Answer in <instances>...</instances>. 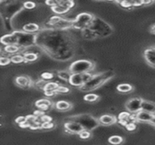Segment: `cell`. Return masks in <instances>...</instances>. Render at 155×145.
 I'll return each mask as SVG.
<instances>
[{"instance_id":"cell-36","label":"cell","mask_w":155,"mask_h":145,"mask_svg":"<svg viewBox=\"0 0 155 145\" xmlns=\"http://www.w3.org/2000/svg\"><path fill=\"white\" fill-rule=\"evenodd\" d=\"M38 120H39V122L42 124V123H51L53 119H52L50 116H47V115H45V114H44V115H42Z\"/></svg>"},{"instance_id":"cell-14","label":"cell","mask_w":155,"mask_h":145,"mask_svg":"<svg viewBox=\"0 0 155 145\" xmlns=\"http://www.w3.org/2000/svg\"><path fill=\"white\" fill-rule=\"evenodd\" d=\"M54 107L60 112H66L73 108V104L67 101H58L54 104Z\"/></svg>"},{"instance_id":"cell-42","label":"cell","mask_w":155,"mask_h":145,"mask_svg":"<svg viewBox=\"0 0 155 145\" xmlns=\"http://www.w3.org/2000/svg\"><path fill=\"white\" fill-rule=\"evenodd\" d=\"M45 96H47V97H51V96L55 95L56 94H55L54 92H45Z\"/></svg>"},{"instance_id":"cell-37","label":"cell","mask_w":155,"mask_h":145,"mask_svg":"<svg viewBox=\"0 0 155 145\" xmlns=\"http://www.w3.org/2000/svg\"><path fill=\"white\" fill-rule=\"evenodd\" d=\"M35 6H36V5L34 2H29L28 1V2H25L24 3V7L26 8V9H29V10L35 8Z\"/></svg>"},{"instance_id":"cell-31","label":"cell","mask_w":155,"mask_h":145,"mask_svg":"<svg viewBox=\"0 0 155 145\" xmlns=\"http://www.w3.org/2000/svg\"><path fill=\"white\" fill-rule=\"evenodd\" d=\"M78 135H79V137H80L82 140H87V139H89V138L92 136V133H91V132H89V131L84 130V131H82Z\"/></svg>"},{"instance_id":"cell-38","label":"cell","mask_w":155,"mask_h":145,"mask_svg":"<svg viewBox=\"0 0 155 145\" xmlns=\"http://www.w3.org/2000/svg\"><path fill=\"white\" fill-rule=\"evenodd\" d=\"M53 127H54V124H52V122L41 124V129H52Z\"/></svg>"},{"instance_id":"cell-25","label":"cell","mask_w":155,"mask_h":145,"mask_svg":"<svg viewBox=\"0 0 155 145\" xmlns=\"http://www.w3.org/2000/svg\"><path fill=\"white\" fill-rule=\"evenodd\" d=\"M58 5L65 7L66 9L70 10L72 7H74V1H71V0H66V1H58Z\"/></svg>"},{"instance_id":"cell-34","label":"cell","mask_w":155,"mask_h":145,"mask_svg":"<svg viewBox=\"0 0 155 145\" xmlns=\"http://www.w3.org/2000/svg\"><path fill=\"white\" fill-rule=\"evenodd\" d=\"M70 92V90H69V88H67V87H65V86H61V85H59V87L55 90V94H65V93H69Z\"/></svg>"},{"instance_id":"cell-29","label":"cell","mask_w":155,"mask_h":145,"mask_svg":"<svg viewBox=\"0 0 155 145\" xmlns=\"http://www.w3.org/2000/svg\"><path fill=\"white\" fill-rule=\"evenodd\" d=\"M70 75H71V74L69 73L68 70H67V71H60V72L58 73V76H59L62 80H64V81H66V82H68V80H69V78H70Z\"/></svg>"},{"instance_id":"cell-35","label":"cell","mask_w":155,"mask_h":145,"mask_svg":"<svg viewBox=\"0 0 155 145\" xmlns=\"http://www.w3.org/2000/svg\"><path fill=\"white\" fill-rule=\"evenodd\" d=\"M54 77V74H52V73H43L42 74H41V78H42V80H51L52 78Z\"/></svg>"},{"instance_id":"cell-41","label":"cell","mask_w":155,"mask_h":145,"mask_svg":"<svg viewBox=\"0 0 155 145\" xmlns=\"http://www.w3.org/2000/svg\"><path fill=\"white\" fill-rule=\"evenodd\" d=\"M15 124H17L19 125L20 124H22V123L25 122V116H18V117L15 120Z\"/></svg>"},{"instance_id":"cell-28","label":"cell","mask_w":155,"mask_h":145,"mask_svg":"<svg viewBox=\"0 0 155 145\" xmlns=\"http://www.w3.org/2000/svg\"><path fill=\"white\" fill-rule=\"evenodd\" d=\"M37 119H38L37 116H35V114H29V115H27V116L25 117V121L29 124V128H30V126H31Z\"/></svg>"},{"instance_id":"cell-32","label":"cell","mask_w":155,"mask_h":145,"mask_svg":"<svg viewBox=\"0 0 155 145\" xmlns=\"http://www.w3.org/2000/svg\"><path fill=\"white\" fill-rule=\"evenodd\" d=\"M10 63H11L10 57H7V56H0V66L8 65Z\"/></svg>"},{"instance_id":"cell-17","label":"cell","mask_w":155,"mask_h":145,"mask_svg":"<svg viewBox=\"0 0 155 145\" xmlns=\"http://www.w3.org/2000/svg\"><path fill=\"white\" fill-rule=\"evenodd\" d=\"M23 31L25 32L26 34H33V33H36L39 31L40 27L37 24L35 23H28L25 25H23L22 27Z\"/></svg>"},{"instance_id":"cell-12","label":"cell","mask_w":155,"mask_h":145,"mask_svg":"<svg viewBox=\"0 0 155 145\" xmlns=\"http://www.w3.org/2000/svg\"><path fill=\"white\" fill-rule=\"evenodd\" d=\"M0 43L5 45H17V36L15 33L13 34H7L0 37Z\"/></svg>"},{"instance_id":"cell-2","label":"cell","mask_w":155,"mask_h":145,"mask_svg":"<svg viewBox=\"0 0 155 145\" xmlns=\"http://www.w3.org/2000/svg\"><path fill=\"white\" fill-rule=\"evenodd\" d=\"M69 120L70 121H74V122L78 123L83 127L84 130L89 131V132L96 129L100 125L97 119H95L94 116H92L90 114H87L72 116Z\"/></svg>"},{"instance_id":"cell-21","label":"cell","mask_w":155,"mask_h":145,"mask_svg":"<svg viewBox=\"0 0 155 145\" xmlns=\"http://www.w3.org/2000/svg\"><path fill=\"white\" fill-rule=\"evenodd\" d=\"M23 58H24V62H27V63H30V62H35L38 59V55L35 53H25L24 55H23Z\"/></svg>"},{"instance_id":"cell-44","label":"cell","mask_w":155,"mask_h":145,"mask_svg":"<svg viewBox=\"0 0 155 145\" xmlns=\"http://www.w3.org/2000/svg\"><path fill=\"white\" fill-rule=\"evenodd\" d=\"M119 123H120L123 126H126V125L129 124V122H128V121H119Z\"/></svg>"},{"instance_id":"cell-45","label":"cell","mask_w":155,"mask_h":145,"mask_svg":"<svg viewBox=\"0 0 155 145\" xmlns=\"http://www.w3.org/2000/svg\"><path fill=\"white\" fill-rule=\"evenodd\" d=\"M154 28H155V25L154 24H153V25H152V27H151V33H152L153 35H155Z\"/></svg>"},{"instance_id":"cell-11","label":"cell","mask_w":155,"mask_h":145,"mask_svg":"<svg viewBox=\"0 0 155 145\" xmlns=\"http://www.w3.org/2000/svg\"><path fill=\"white\" fill-rule=\"evenodd\" d=\"M15 84L20 88H29L32 86V80L26 75H19L15 78Z\"/></svg>"},{"instance_id":"cell-4","label":"cell","mask_w":155,"mask_h":145,"mask_svg":"<svg viewBox=\"0 0 155 145\" xmlns=\"http://www.w3.org/2000/svg\"><path fill=\"white\" fill-rule=\"evenodd\" d=\"M94 19V15L90 13H80L73 22V28L75 29H87L92 25Z\"/></svg>"},{"instance_id":"cell-15","label":"cell","mask_w":155,"mask_h":145,"mask_svg":"<svg viewBox=\"0 0 155 145\" xmlns=\"http://www.w3.org/2000/svg\"><path fill=\"white\" fill-rule=\"evenodd\" d=\"M141 111H144L150 114H154L155 113V105L153 102L147 101V100H142L141 104Z\"/></svg>"},{"instance_id":"cell-18","label":"cell","mask_w":155,"mask_h":145,"mask_svg":"<svg viewBox=\"0 0 155 145\" xmlns=\"http://www.w3.org/2000/svg\"><path fill=\"white\" fill-rule=\"evenodd\" d=\"M134 86L129 84H120L116 86V90L120 93H131L134 91Z\"/></svg>"},{"instance_id":"cell-3","label":"cell","mask_w":155,"mask_h":145,"mask_svg":"<svg viewBox=\"0 0 155 145\" xmlns=\"http://www.w3.org/2000/svg\"><path fill=\"white\" fill-rule=\"evenodd\" d=\"M95 67L94 62L90 60H77L71 64L68 68L70 74H84V73H90Z\"/></svg>"},{"instance_id":"cell-46","label":"cell","mask_w":155,"mask_h":145,"mask_svg":"<svg viewBox=\"0 0 155 145\" xmlns=\"http://www.w3.org/2000/svg\"><path fill=\"white\" fill-rule=\"evenodd\" d=\"M0 51H1V49H0Z\"/></svg>"},{"instance_id":"cell-19","label":"cell","mask_w":155,"mask_h":145,"mask_svg":"<svg viewBox=\"0 0 155 145\" xmlns=\"http://www.w3.org/2000/svg\"><path fill=\"white\" fill-rule=\"evenodd\" d=\"M59 87V84L57 83H54V82H49V83H46L44 87H43V90L44 92H54L55 93V90Z\"/></svg>"},{"instance_id":"cell-23","label":"cell","mask_w":155,"mask_h":145,"mask_svg":"<svg viewBox=\"0 0 155 145\" xmlns=\"http://www.w3.org/2000/svg\"><path fill=\"white\" fill-rule=\"evenodd\" d=\"M21 50V47L18 46V45H14V44H11V45H5V48H4V51L7 54H15L17 52H19Z\"/></svg>"},{"instance_id":"cell-40","label":"cell","mask_w":155,"mask_h":145,"mask_svg":"<svg viewBox=\"0 0 155 145\" xmlns=\"http://www.w3.org/2000/svg\"><path fill=\"white\" fill-rule=\"evenodd\" d=\"M45 5H49L50 7H53V6L58 5V1H54V0H52V1H45Z\"/></svg>"},{"instance_id":"cell-7","label":"cell","mask_w":155,"mask_h":145,"mask_svg":"<svg viewBox=\"0 0 155 145\" xmlns=\"http://www.w3.org/2000/svg\"><path fill=\"white\" fill-rule=\"evenodd\" d=\"M142 98L139 97H134L128 100V102L125 104V107L127 111L130 114H136L139 111H141V104H142Z\"/></svg>"},{"instance_id":"cell-5","label":"cell","mask_w":155,"mask_h":145,"mask_svg":"<svg viewBox=\"0 0 155 145\" xmlns=\"http://www.w3.org/2000/svg\"><path fill=\"white\" fill-rule=\"evenodd\" d=\"M93 76L92 73H84V74H71L70 78L68 80V83L76 87H81L84 85L86 82L90 80V78Z\"/></svg>"},{"instance_id":"cell-39","label":"cell","mask_w":155,"mask_h":145,"mask_svg":"<svg viewBox=\"0 0 155 145\" xmlns=\"http://www.w3.org/2000/svg\"><path fill=\"white\" fill-rule=\"evenodd\" d=\"M125 127H126V129H127L128 131H134V130H135V128H136V126H135V124H134V123H129Z\"/></svg>"},{"instance_id":"cell-9","label":"cell","mask_w":155,"mask_h":145,"mask_svg":"<svg viewBox=\"0 0 155 145\" xmlns=\"http://www.w3.org/2000/svg\"><path fill=\"white\" fill-rule=\"evenodd\" d=\"M143 55H144V58H145V61L146 63L152 67V68H154L155 64V48L154 46H151V47H148L144 50V53H143Z\"/></svg>"},{"instance_id":"cell-33","label":"cell","mask_w":155,"mask_h":145,"mask_svg":"<svg viewBox=\"0 0 155 145\" xmlns=\"http://www.w3.org/2000/svg\"><path fill=\"white\" fill-rule=\"evenodd\" d=\"M61 16H59V15H54V16H52L51 18H50V20H49V24L51 25H54L56 23H58L60 20H61Z\"/></svg>"},{"instance_id":"cell-13","label":"cell","mask_w":155,"mask_h":145,"mask_svg":"<svg viewBox=\"0 0 155 145\" xmlns=\"http://www.w3.org/2000/svg\"><path fill=\"white\" fill-rule=\"evenodd\" d=\"M35 106L42 111H47L49 108L53 106V104L50 100L48 99H40L35 102Z\"/></svg>"},{"instance_id":"cell-30","label":"cell","mask_w":155,"mask_h":145,"mask_svg":"<svg viewBox=\"0 0 155 145\" xmlns=\"http://www.w3.org/2000/svg\"><path fill=\"white\" fill-rule=\"evenodd\" d=\"M130 115H131V114L129 112H123L119 114L117 119H119V121H128L129 122Z\"/></svg>"},{"instance_id":"cell-16","label":"cell","mask_w":155,"mask_h":145,"mask_svg":"<svg viewBox=\"0 0 155 145\" xmlns=\"http://www.w3.org/2000/svg\"><path fill=\"white\" fill-rule=\"evenodd\" d=\"M53 26L57 28V29H68V28H72L73 27V22L71 20L61 18V20L58 23H56L54 25H53Z\"/></svg>"},{"instance_id":"cell-22","label":"cell","mask_w":155,"mask_h":145,"mask_svg":"<svg viewBox=\"0 0 155 145\" xmlns=\"http://www.w3.org/2000/svg\"><path fill=\"white\" fill-rule=\"evenodd\" d=\"M51 9H52V11H53L54 14H56V15H64V14H66V13L69 11L68 9H66L65 7L60 5H56L51 7Z\"/></svg>"},{"instance_id":"cell-6","label":"cell","mask_w":155,"mask_h":145,"mask_svg":"<svg viewBox=\"0 0 155 145\" xmlns=\"http://www.w3.org/2000/svg\"><path fill=\"white\" fill-rule=\"evenodd\" d=\"M155 114H150L144 111H139L135 114V121L136 123H148L151 124L153 126H154Z\"/></svg>"},{"instance_id":"cell-27","label":"cell","mask_w":155,"mask_h":145,"mask_svg":"<svg viewBox=\"0 0 155 145\" xmlns=\"http://www.w3.org/2000/svg\"><path fill=\"white\" fill-rule=\"evenodd\" d=\"M117 3H119V4L121 5V6H122V7H124V8H127V9H129V8H133V7H134V1L124 0V1H119V2H117Z\"/></svg>"},{"instance_id":"cell-1","label":"cell","mask_w":155,"mask_h":145,"mask_svg":"<svg viewBox=\"0 0 155 145\" xmlns=\"http://www.w3.org/2000/svg\"><path fill=\"white\" fill-rule=\"evenodd\" d=\"M114 76V73L108 71L100 73L97 74H93V76L90 78L88 82H86L84 85L79 87V89L83 92H90L96 90L97 88L101 87L103 84H104L106 82H108L111 78Z\"/></svg>"},{"instance_id":"cell-26","label":"cell","mask_w":155,"mask_h":145,"mask_svg":"<svg viewBox=\"0 0 155 145\" xmlns=\"http://www.w3.org/2000/svg\"><path fill=\"white\" fill-rule=\"evenodd\" d=\"M10 61L11 63H14V64H21L24 62V58H23V55L21 54H14L13 56L10 57Z\"/></svg>"},{"instance_id":"cell-43","label":"cell","mask_w":155,"mask_h":145,"mask_svg":"<svg viewBox=\"0 0 155 145\" xmlns=\"http://www.w3.org/2000/svg\"><path fill=\"white\" fill-rule=\"evenodd\" d=\"M152 4H153V0H148V1H146V0H143V5H152Z\"/></svg>"},{"instance_id":"cell-10","label":"cell","mask_w":155,"mask_h":145,"mask_svg":"<svg viewBox=\"0 0 155 145\" xmlns=\"http://www.w3.org/2000/svg\"><path fill=\"white\" fill-rule=\"evenodd\" d=\"M117 121H118L117 117L112 114H104L98 118L99 124L104 125V126H110V125L115 124Z\"/></svg>"},{"instance_id":"cell-8","label":"cell","mask_w":155,"mask_h":145,"mask_svg":"<svg viewBox=\"0 0 155 145\" xmlns=\"http://www.w3.org/2000/svg\"><path fill=\"white\" fill-rule=\"evenodd\" d=\"M64 127L65 129V132L71 134H79L82 131H84L83 127L78 123L74 121H70V120L64 123Z\"/></svg>"},{"instance_id":"cell-24","label":"cell","mask_w":155,"mask_h":145,"mask_svg":"<svg viewBox=\"0 0 155 145\" xmlns=\"http://www.w3.org/2000/svg\"><path fill=\"white\" fill-rule=\"evenodd\" d=\"M100 99V96L95 94H88L84 96V100L88 103H94L97 102Z\"/></svg>"},{"instance_id":"cell-20","label":"cell","mask_w":155,"mask_h":145,"mask_svg":"<svg viewBox=\"0 0 155 145\" xmlns=\"http://www.w3.org/2000/svg\"><path fill=\"white\" fill-rule=\"evenodd\" d=\"M108 143L112 145H120L124 143V138L119 135H113L108 138Z\"/></svg>"}]
</instances>
